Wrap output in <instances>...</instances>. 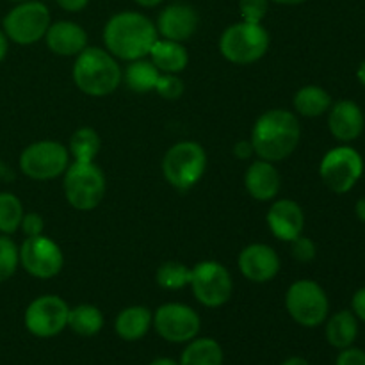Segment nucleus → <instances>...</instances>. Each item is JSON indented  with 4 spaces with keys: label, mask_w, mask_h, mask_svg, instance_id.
<instances>
[{
    "label": "nucleus",
    "mask_w": 365,
    "mask_h": 365,
    "mask_svg": "<svg viewBox=\"0 0 365 365\" xmlns=\"http://www.w3.org/2000/svg\"><path fill=\"white\" fill-rule=\"evenodd\" d=\"M159 39L155 24L138 11L113 14L103 27L106 50L116 59L130 61L148 57L153 43Z\"/></svg>",
    "instance_id": "f257e3e1"
},
{
    "label": "nucleus",
    "mask_w": 365,
    "mask_h": 365,
    "mask_svg": "<svg viewBox=\"0 0 365 365\" xmlns=\"http://www.w3.org/2000/svg\"><path fill=\"white\" fill-rule=\"evenodd\" d=\"M299 139L302 127L298 116L287 109H271L257 118L250 141L259 159L280 163L296 152Z\"/></svg>",
    "instance_id": "f03ea898"
},
{
    "label": "nucleus",
    "mask_w": 365,
    "mask_h": 365,
    "mask_svg": "<svg viewBox=\"0 0 365 365\" xmlns=\"http://www.w3.org/2000/svg\"><path fill=\"white\" fill-rule=\"evenodd\" d=\"M71 77L84 95L103 98L120 88L123 82V70L116 57L110 56L106 48L86 46L75 57Z\"/></svg>",
    "instance_id": "7ed1b4c3"
},
{
    "label": "nucleus",
    "mask_w": 365,
    "mask_h": 365,
    "mask_svg": "<svg viewBox=\"0 0 365 365\" xmlns=\"http://www.w3.org/2000/svg\"><path fill=\"white\" fill-rule=\"evenodd\" d=\"M207 152L200 143H175L163 157V177L171 187L178 191H189L203 178L207 170Z\"/></svg>",
    "instance_id": "20e7f679"
},
{
    "label": "nucleus",
    "mask_w": 365,
    "mask_h": 365,
    "mask_svg": "<svg viewBox=\"0 0 365 365\" xmlns=\"http://www.w3.org/2000/svg\"><path fill=\"white\" fill-rule=\"evenodd\" d=\"M63 189L64 198L75 210L89 212L96 209L106 196V175L96 163L71 160L63 175Z\"/></svg>",
    "instance_id": "39448f33"
},
{
    "label": "nucleus",
    "mask_w": 365,
    "mask_h": 365,
    "mask_svg": "<svg viewBox=\"0 0 365 365\" xmlns=\"http://www.w3.org/2000/svg\"><path fill=\"white\" fill-rule=\"evenodd\" d=\"M271 36L262 24L237 21L228 25L220 38V53L234 64H253L269 50Z\"/></svg>",
    "instance_id": "423d86ee"
},
{
    "label": "nucleus",
    "mask_w": 365,
    "mask_h": 365,
    "mask_svg": "<svg viewBox=\"0 0 365 365\" xmlns=\"http://www.w3.org/2000/svg\"><path fill=\"white\" fill-rule=\"evenodd\" d=\"M52 24L50 9L39 0L18 2L2 20V31L9 41L29 46L45 39L46 31Z\"/></svg>",
    "instance_id": "0eeeda50"
},
{
    "label": "nucleus",
    "mask_w": 365,
    "mask_h": 365,
    "mask_svg": "<svg viewBox=\"0 0 365 365\" xmlns=\"http://www.w3.org/2000/svg\"><path fill=\"white\" fill-rule=\"evenodd\" d=\"M70 163L68 146L52 139L32 143L20 153V159H18L21 173L39 182L53 180L64 175Z\"/></svg>",
    "instance_id": "6e6552de"
},
{
    "label": "nucleus",
    "mask_w": 365,
    "mask_h": 365,
    "mask_svg": "<svg viewBox=\"0 0 365 365\" xmlns=\"http://www.w3.org/2000/svg\"><path fill=\"white\" fill-rule=\"evenodd\" d=\"M285 309L299 327L316 328L327 321L330 302L317 282L298 280L285 292Z\"/></svg>",
    "instance_id": "1a4fd4ad"
},
{
    "label": "nucleus",
    "mask_w": 365,
    "mask_h": 365,
    "mask_svg": "<svg viewBox=\"0 0 365 365\" xmlns=\"http://www.w3.org/2000/svg\"><path fill=\"white\" fill-rule=\"evenodd\" d=\"M364 175V159L353 146L342 145L328 150L319 164V177L330 191L346 195Z\"/></svg>",
    "instance_id": "9d476101"
},
{
    "label": "nucleus",
    "mask_w": 365,
    "mask_h": 365,
    "mask_svg": "<svg viewBox=\"0 0 365 365\" xmlns=\"http://www.w3.org/2000/svg\"><path fill=\"white\" fill-rule=\"evenodd\" d=\"M195 298L209 309H220L234 292L232 274L223 264L216 260H203L191 267V280H189Z\"/></svg>",
    "instance_id": "9b49d317"
},
{
    "label": "nucleus",
    "mask_w": 365,
    "mask_h": 365,
    "mask_svg": "<svg viewBox=\"0 0 365 365\" xmlns=\"http://www.w3.org/2000/svg\"><path fill=\"white\" fill-rule=\"evenodd\" d=\"M18 255H20V266L31 277L39 280H50L63 271V250L45 234L25 239L18 248Z\"/></svg>",
    "instance_id": "f8f14e48"
},
{
    "label": "nucleus",
    "mask_w": 365,
    "mask_h": 365,
    "mask_svg": "<svg viewBox=\"0 0 365 365\" xmlns=\"http://www.w3.org/2000/svg\"><path fill=\"white\" fill-rule=\"evenodd\" d=\"M68 314H70V307L61 296H39L32 299L25 310V328L34 337H56L68 327Z\"/></svg>",
    "instance_id": "ddd939ff"
},
{
    "label": "nucleus",
    "mask_w": 365,
    "mask_h": 365,
    "mask_svg": "<svg viewBox=\"0 0 365 365\" xmlns=\"http://www.w3.org/2000/svg\"><path fill=\"white\" fill-rule=\"evenodd\" d=\"M155 331L168 342L182 344L196 339L202 328L198 312L184 303H166L153 314Z\"/></svg>",
    "instance_id": "4468645a"
},
{
    "label": "nucleus",
    "mask_w": 365,
    "mask_h": 365,
    "mask_svg": "<svg viewBox=\"0 0 365 365\" xmlns=\"http://www.w3.org/2000/svg\"><path fill=\"white\" fill-rule=\"evenodd\" d=\"M237 264L242 277L253 284H267L277 278L282 267L277 250L264 242H253V245L246 246L239 253Z\"/></svg>",
    "instance_id": "2eb2a0df"
},
{
    "label": "nucleus",
    "mask_w": 365,
    "mask_h": 365,
    "mask_svg": "<svg viewBox=\"0 0 365 365\" xmlns=\"http://www.w3.org/2000/svg\"><path fill=\"white\" fill-rule=\"evenodd\" d=\"M198 11L191 4L173 2L160 11L155 27L160 38L184 43L195 36V32L198 31Z\"/></svg>",
    "instance_id": "dca6fc26"
},
{
    "label": "nucleus",
    "mask_w": 365,
    "mask_h": 365,
    "mask_svg": "<svg viewBox=\"0 0 365 365\" xmlns=\"http://www.w3.org/2000/svg\"><path fill=\"white\" fill-rule=\"evenodd\" d=\"M267 227H269L271 234L278 239V241L291 242L296 237L303 234L305 228V214L299 203L294 200L280 198L273 200L269 210H267Z\"/></svg>",
    "instance_id": "f3484780"
},
{
    "label": "nucleus",
    "mask_w": 365,
    "mask_h": 365,
    "mask_svg": "<svg viewBox=\"0 0 365 365\" xmlns=\"http://www.w3.org/2000/svg\"><path fill=\"white\" fill-rule=\"evenodd\" d=\"M365 127V118L359 103L353 100H341L331 103L328 110V128L337 141L348 143L356 141L362 135Z\"/></svg>",
    "instance_id": "a211bd4d"
},
{
    "label": "nucleus",
    "mask_w": 365,
    "mask_h": 365,
    "mask_svg": "<svg viewBox=\"0 0 365 365\" xmlns=\"http://www.w3.org/2000/svg\"><path fill=\"white\" fill-rule=\"evenodd\" d=\"M245 187L257 202H273L282 189L280 171L269 160H253L245 173Z\"/></svg>",
    "instance_id": "6ab92c4d"
},
{
    "label": "nucleus",
    "mask_w": 365,
    "mask_h": 365,
    "mask_svg": "<svg viewBox=\"0 0 365 365\" xmlns=\"http://www.w3.org/2000/svg\"><path fill=\"white\" fill-rule=\"evenodd\" d=\"M46 46L59 57H77L88 46V32L71 20L52 21L45 34Z\"/></svg>",
    "instance_id": "aec40b11"
},
{
    "label": "nucleus",
    "mask_w": 365,
    "mask_h": 365,
    "mask_svg": "<svg viewBox=\"0 0 365 365\" xmlns=\"http://www.w3.org/2000/svg\"><path fill=\"white\" fill-rule=\"evenodd\" d=\"M150 61L157 66L160 73L178 75L187 68L189 53L184 43L171 41V39L159 38L153 43L148 53Z\"/></svg>",
    "instance_id": "412c9836"
},
{
    "label": "nucleus",
    "mask_w": 365,
    "mask_h": 365,
    "mask_svg": "<svg viewBox=\"0 0 365 365\" xmlns=\"http://www.w3.org/2000/svg\"><path fill=\"white\" fill-rule=\"evenodd\" d=\"M153 323V314L148 307L132 305L121 310L114 321V330L118 337L127 342L139 341L148 334Z\"/></svg>",
    "instance_id": "4be33fe9"
},
{
    "label": "nucleus",
    "mask_w": 365,
    "mask_h": 365,
    "mask_svg": "<svg viewBox=\"0 0 365 365\" xmlns=\"http://www.w3.org/2000/svg\"><path fill=\"white\" fill-rule=\"evenodd\" d=\"M292 106H294L296 114L305 118H319L327 114L331 107V96L321 86H303L296 91L294 98H292Z\"/></svg>",
    "instance_id": "5701e85b"
},
{
    "label": "nucleus",
    "mask_w": 365,
    "mask_h": 365,
    "mask_svg": "<svg viewBox=\"0 0 365 365\" xmlns=\"http://www.w3.org/2000/svg\"><path fill=\"white\" fill-rule=\"evenodd\" d=\"M359 335V319L351 310H341L334 314L327 323V341L337 349L353 346Z\"/></svg>",
    "instance_id": "b1692460"
},
{
    "label": "nucleus",
    "mask_w": 365,
    "mask_h": 365,
    "mask_svg": "<svg viewBox=\"0 0 365 365\" xmlns=\"http://www.w3.org/2000/svg\"><path fill=\"white\" fill-rule=\"evenodd\" d=\"M225 353L214 339H192L182 351L180 365H223Z\"/></svg>",
    "instance_id": "393cba45"
},
{
    "label": "nucleus",
    "mask_w": 365,
    "mask_h": 365,
    "mask_svg": "<svg viewBox=\"0 0 365 365\" xmlns=\"http://www.w3.org/2000/svg\"><path fill=\"white\" fill-rule=\"evenodd\" d=\"M160 77V71L150 59H135L128 63L123 71V81L134 93H150L155 91L157 81Z\"/></svg>",
    "instance_id": "a878e982"
},
{
    "label": "nucleus",
    "mask_w": 365,
    "mask_h": 365,
    "mask_svg": "<svg viewBox=\"0 0 365 365\" xmlns=\"http://www.w3.org/2000/svg\"><path fill=\"white\" fill-rule=\"evenodd\" d=\"M68 327L81 337H93V335L100 334L103 328L102 310L89 303L73 307L68 314Z\"/></svg>",
    "instance_id": "bb28decb"
},
{
    "label": "nucleus",
    "mask_w": 365,
    "mask_h": 365,
    "mask_svg": "<svg viewBox=\"0 0 365 365\" xmlns=\"http://www.w3.org/2000/svg\"><path fill=\"white\" fill-rule=\"evenodd\" d=\"M100 146H102V141H100L98 132L93 127H81L71 134L68 152L75 163H95Z\"/></svg>",
    "instance_id": "cd10ccee"
},
{
    "label": "nucleus",
    "mask_w": 365,
    "mask_h": 365,
    "mask_svg": "<svg viewBox=\"0 0 365 365\" xmlns=\"http://www.w3.org/2000/svg\"><path fill=\"white\" fill-rule=\"evenodd\" d=\"M155 280L159 287L166 289V291H180V289L189 287L191 267L178 262V260H168V262H163L159 266L155 273Z\"/></svg>",
    "instance_id": "c85d7f7f"
},
{
    "label": "nucleus",
    "mask_w": 365,
    "mask_h": 365,
    "mask_svg": "<svg viewBox=\"0 0 365 365\" xmlns=\"http://www.w3.org/2000/svg\"><path fill=\"white\" fill-rule=\"evenodd\" d=\"M25 210L20 198L13 192H0V234L11 235L20 228Z\"/></svg>",
    "instance_id": "c756f323"
},
{
    "label": "nucleus",
    "mask_w": 365,
    "mask_h": 365,
    "mask_svg": "<svg viewBox=\"0 0 365 365\" xmlns=\"http://www.w3.org/2000/svg\"><path fill=\"white\" fill-rule=\"evenodd\" d=\"M20 266L18 246L7 235H0V284L9 280Z\"/></svg>",
    "instance_id": "7c9ffc66"
},
{
    "label": "nucleus",
    "mask_w": 365,
    "mask_h": 365,
    "mask_svg": "<svg viewBox=\"0 0 365 365\" xmlns=\"http://www.w3.org/2000/svg\"><path fill=\"white\" fill-rule=\"evenodd\" d=\"M269 11V0H239V13L242 21L262 24Z\"/></svg>",
    "instance_id": "2f4dec72"
},
{
    "label": "nucleus",
    "mask_w": 365,
    "mask_h": 365,
    "mask_svg": "<svg viewBox=\"0 0 365 365\" xmlns=\"http://www.w3.org/2000/svg\"><path fill=\"white\" fill-rule=\"evenodd\" d=\"M184 89L185 88L182 78L173 73H160L159 81H157V86H155V91L166 100H178L182 95H184Z\"/></svg>",
    "instance_id": "473e14b6"
},
{
    "label": "nucleus",
    "mask_w": 365,
    "mask_h": 365,
    "mask_svg": "<svg viewBox=\"0 0 365 365\" xmlns=\"http://www.w3.org/2000/svg\"><path fill=\"white\" fill-rule=\"evenodd\" d=\"M291 245V252H292V257H294L298 262H312L314 259H316V253H317V248L316 245H314L312 239L305 237V235H299V237H296L294 241L289 242Z\"/></svg>",
    "instance_id": "72a5a7b5"
},
{
    "label": "nucleus",
    "mask_w": 365,
    "mask_h": 365,
    "mask_svg": "<svg viewBox=\"0 0 365 365\" xmlns=\"http://www.w3.org/2000/svg\"><path fill=\"white\" fill-rule=\"evenodd\" d=\"M43 228H45V221L38 212H25L21 217L20 230L24 232L25 237H34V235H41Z\"/></svg>",
    "instance_id": "f704fd0d"
},
{
    "label": "nucleus",
    "mask_w": 365,
    "mask_h": 365,
    "mask_svg": "<svg viewBox=\"0 0 365 365\" xmlns=\"http://www.w3.org/2000/svg\"><path fill=\"white\" fill-rule=\"evenodd\" d=\"M335 365H365V351L359 348H344L341 349Z\"/></svg>",
    "instance_id": "c9c22d12"
},
{
    "label": "nucleus",
    "mask_w": 365,
    "mask_h": 365,
    "mask_svg": "<svg viewBox=\"0 0 365 365\" xmlns=\"http://www.w3.org/2000/svg\"><path fill=\"white\" fill-rule=\"evenodd\" d=\"M351 307H353V314L356 316V319L364 321L365 323V287L359 289V291L353 294Z\"/></svg>",
    "instance_id": "e433bc0d"
},
{
    "label": "nucleus",
    "mask_w": 365,
    "mask_h": 365,
    "mask_svg": "<svg viewBox=\"0 0 365 365\" xmlns=\"http://www.w3.org/2000/svg\"><path fill=\"white\" fill-rule=\"evenodd\" d=\"M234 155L237 157V159H241V160L252 159V157L255 155V152H253L252 141H250V139H245V141H239L237 145L234 146Z\"/></svg>",
    "instance_id": "4c0bfd02"
},
{
    "label": "nucleus",
    "mask_w": 365,
    "mask_h": 365,
    "mask_svg": "<svg viewBox=\"0 0 365 365\" xmlns=\"http://www.w3.org/2000/svg\"><path fill=\"white\" fill-rule=\"evenodd\" d=\"M57 6L63 11H68V13H81L88 7L89 0H56Z\"/></svg>",
    "instance_id": "58836bf2"
},
{
    "label": "nucleus",
    "mask_w": 365,
    "mask_h": 365,
    "mask_svg": "<svg viewBox=\"0 0 365 365\" xmlns=\"http://www.w3.org/2000/svg\"><path fill=\"white\" fill-rule=\"evenodd\" d=\"M7 50H9V38L6 36V32L0 31V63L6 59Z\"/></svg>",
    "instance_id": "ea45409f"
},
{
    "label": "nucleus",
    "mask_w": 365,
    "mask_h": 365,
    "mask_svg": "<svg viewBox=\"0 0 365 365\" xmlns=\"http://www.w3.org/2000/svg\"><path fill=\"white\" fill-rule=\"evenodd\" d=\"M355 214L362 223H365V198H360L359 202L355 203Z\"/></svg>",
    "instance_id": "a19ab883"
},
{
    "label": "nucleus",
    "mask_w": 365,
    "mask_h": 365,
    "mask_svg": "<svg viewBox=\"0 0 365 365\" xmlns=\"http://www.w3.org/2000/svg\"><path fill=\"white\" fill-rule=\"evenodd\" d=\"M282 365H310L303 356H291V359L285 360Z\"/></svg>",
    "instance_id": "79ce46f5"
},
{
    "label": "nucleus",
    "mask_w": 365,
    "mask_h": 365,
    "mask_svg": "<svg viewBox=\"0 0 365 365\" xmlns=\"http://www.w3.org/2000/svg\"><path fill=\"white\" fill-rule=\"evenodd\" d=\"M135 4H139L141 7H157L159 4H163L164 0H134Z\"/></svg>",
    "instance_id": "37998d69"
},
{
    "label": "nucleus",
    "mask_w": 365,
    "mask_h": 365,
    "mask_svg": "<svg viewBox=\"0 0 365 365\" xmlns=\"http://www.w3.org/2000/svg\"><path fill=\"white\" fill-rule=\"evenodd\" d=\"M269 2L280 4V6H299V4H305L307 0H269Z\"/></svg>",
    "instance_id": "c03bdc74"
},
{
    "label": "nucleus",
    "mask_w": 365,
    "mask_h": 365,
    "mask_svg": "<svg viewBox=\"0 0 365 365\" xmlns=\"http://www.w3.org/2000/svg\"><path fill=\"white\" fill-rule=\"evenodd\" d=\"M356 78H359L360 84L365 88V61H362V63L359 64V70H356Z\"/></svg>",
    "instance_id": "a18cd8bd"
},
{
    "label": "nucleus",
    "mask_w": 365,
    "mask_h": 365,
    "mask_svg": "<svg viewBox=\"0 0 365 365\" xmlns=\"http://www.w3.org/2000/svg\"><path fill=\"white\" fill-rule=\"evenodd\" d=\"M150 365H180V364L175 362L173 359H157V360H153Z\"/></svg>",
    "instance_id": "49530a36"
},
{
    "label": "nucleus",
    "mask_w": 365,
    "mask_h": 365,
    "mask_svg": "<svg viewBox=\"0 0 365 365\" xmlns=\"http://www.w3.org/2000/svg\"><path fill=\"white\" fill-rule=\"evenodd\" d=\"M9 2H14V4H18V2H25V0H9Z\"/></svg>",
    "instance_id": "de8ad7c7"
}]
</instances>
